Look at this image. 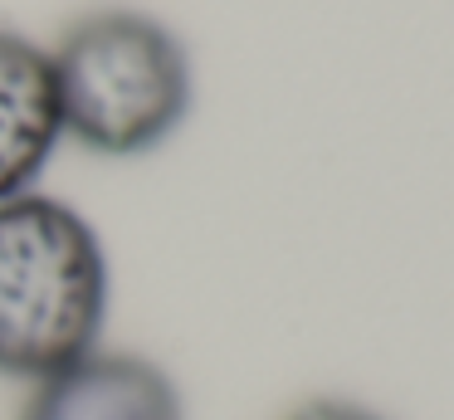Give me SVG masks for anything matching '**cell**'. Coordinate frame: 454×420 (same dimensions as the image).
<instances>
[{
    "label": "cell",
    "instance_id": "2",
    "mask_svg": "<svg viewBox=\"0 0 454 420\" xmlns=\"http://www.w3.org/2000/svg\"><path fill=\"white\" fill-rule=\"evenodd\" d=\"M64 132L103 156L167 142L191 107V59L161 20L93 10L50 49Z\"/></svg>",
    "mask_w": 454,
    "mask_h": 420
},
{
    "label": "cell",
    "instance_id": "3",
    "mask_svg": "<svg viewBox=\"0 0 454 420\" xmlns=\"http://www.w3.org/2000/svg\"><path fill=\"white\" fill-rule=\"evenodd\" d=\"M20 420H186V406L152 357L98 347L54 376L30 381Z\"/></svg>",
    "mask_w": 454,
    "mask_h": 420
},
{
    "label": "cell",
    "instance_id": "1",
    "mask_svg": "<svg viewBox=\"0 0 454 420\" xmlns=\"http://www.w3.org/2000/svg\"><path fill=\"white\" fill-rule=\"evenodd\" d=\"M108 259L74 205L54 195L0 201V371L40 381L98 352Z\"/></svg>",
    "mask_w": 454,
    "mask_h": 420
},
{
    "label": "cell",
    "instance_id": "4",
    "mask_svg": "<svg viewBox=\"0 0 454 420\" xmlns=\"http://www.w3.org/2000/svg\"><path fill=\"white\" fill-rule=\"evenodd\" d=\"M64 137L50 49L0 29V201L30 195Z\"/></svg>",
    "mask_w": 454,
    "mask_h": 420
},
{
    "label": "cell",
    "instance_id": "5",
    "mask_svg": "<svg viewBox=\"0 0 454 420\" xmlns=\"http://www.w3.org/2000/svg\"><path fill=\"white\" fill-rule=\"evenodd\" d=\"M284 420H386V416H376L372 406H356V400H342V396H313L298 410H288Z\"/></svg>",
    "mask_w": 454,
    "mask_h": 420
}]
</instances>
